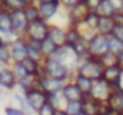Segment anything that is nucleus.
<instances>
[{"label": "nucleus", "instance_id": "nucleus-28", "mask_svg": "<svg viewBox=\"0 0 123 115\" xmlns=\"http://www.w3.org/2000/svg\"><path fill=\"white\" fill-rule=\"evenodd\" d=\"M3 9L7 11H16V10H23L27 6L26 0H1Z\"/></svg>", "mask_w": 123, "mask_h": 115}, {"label": "nucleus", "instance_id": "nucleus-47", "mask_svg": "<svg viewBox=\"0 0 123 115\" xmlns=\"http://www.w3.org/2000/svg\"><path fill=\"white\" fill-rule=\"evenodd\" d=\"M112 19L115 24H123V11H115Z\"/></svg>", "mask_w": 123, "mask_h": 115}, {"label": "nucleus", "instance_id": "nucleus-37", "mask_svg": "<svg viewBox=\"0 0 123 115\" xmlns=\"http://www.w3.org/2000/svg\"><path fill=\"white\" fill-rule=\"evenodd\" d=\"M49 102H50L56 110H63V107H64V104H66V99L63 98L62 92H56V94L49 95Z\"/></svg>", "mask_w": 123, "mask_h": 115}, {"label": "nucleus", "instance_id": "nucleus-26", "mask_svg": "<svg viewBox=\"0 0 123 115\" xmlns=\"http://www.w3.org/2000/svg\"><path fill=\"white\" fill-rule=\"evenodd\" d=\"M113 27H115V23H113L112 17H100L99 26H97V33L103 34V36H110Z\"/></svg>", "mask_w": 123, "mask_h": 115}, {"label": "nucleus", "instance_id": "nucleus-35", "mask_svg": "<svg viewBox=\"0 0 123 115\" xmlns=\"http://www.w3.org/2000/svg\"><path fill=\"white\" fill-rule=\"evenodd\" d=\"M12 29V19H10V11L1 10L0 11V31H7Z\"/></svg>", "mask_w": 123, "mask_h": 115}, {"label": "nucleus", "instance_id": "nucleus-29", "mask_svg": "<svg viewBox=\"0 0 123 115\" xmlns=\"http://www.w3.org/2000/svg\"><path fill=\"white\" fill-rule=\"evenodd\" d=\"M80 33L76 26H67L66 27V46H73L80 40Z\"/></svg>", "mask_w": 123, "mask_h": 115}, {"label": "nucleus", "instance_id": "nucleus-10", "mask_svg": "<svg viewBox=\"0 0 123 115\" xmlns=\"http://www.w3.org/2000/svg\"><path fill=\"white\" fill-rule=\"evenodd\" d=\"M0 88L4 92H13L14 89H17V78L13 73V70L9 67H6L1 73H0Z\"/></svg>", "mask_w": 123, "mask_h": 115}, {"label": "nucleus", "instance_id": "nucleus-39", "mask_svg": "<svg viewBox=\"0 0 123 115\" xmlns=\"http://www.w3.org/2000/svg\"><path fill=\"white\" fill-rule=\"evenodd\" d=\"M10 68L13 70V73H14V75H16L17 81H19V80H22V78H25L26 75H29V74L26 73V70H25V67H23V64H22V63H13V64L10 65Z\"/></svg>", "mask_w": 123, "mask_h": 115}, {"label": "nucleus", "instance_id": "nucleus-12", "mask_svg": "<svg viewBox=\"0 0 123 115\" xmlns=\"http://www.w3.org/2000/svg\"><path fill=\"white\" fill-rule=\"evenodd\" d=\"M10 19H12V29L14 30L19 36L25 37L26 30L29 26V21L25 16L23 10H16V11H10Z\"/></svg>", "mask_w": 123, "mask_h": 115}, {"label": "nucleus", "instance_id": "nucleus-18", "mask_svg": "<svg viewBox=\"0 0 123 115\" xmlns=\"http://www.w3.org/2000/svg\"><path fill=\"white\" fill-rule=\"evenodd\" d=\"M106 104L112 111L123 114V91H112V94L106 99Z\"/></svg>", "mask_w": 123, "mask_h": 115}, {"label": "nucleus", "instance_id": "nucleus-41", "mask_svg": "<svg viewBox=\"0 0 123 115\" xmlns=\"http://www.w3.org/2000/svg\"><path fill=\"white\" fill-rule=\"evenodd\" d=\"M110 36L115 37L116 40H119L120 43H123V24H115Z\"/></svg>", "mask_w": 123, "mask_h": 115}, {"label": "nucleus", "instance_id": "nucleus-52", "mask_svg": "<svg viewBox=\"0 0 123 115\" xmlns=\"http://www.w3.org/2000/svg\"><path fill=\"white\" fill-rule=\"evenodd\" d=\"M6 67H7V65H4L3 63H0V73H1V71H3V70L6 68Z\"/></svg>", "mask_w": 123, "mask_h": 115}, {"label": "nucleus", "instance_id": "nucleus-4", "mask_svg": "<svg viewBox=\"0 0 123 115\" xmlns=\"http://www.w3.org/2000/svg\"><path fill=\"white\" fill-rule=\"evenodd\" d=\"M53 57L56 58L57 61H60L64 67H67L72 73H74V70H76V67H77V64L80 61L77 58V56L74 54V51L72 50L70 46H62V47H59Z\"/></svg>", "mask_w": 123, "mask_h": 115}, {"label": "nucleus", "instance_id": "nucleus-6", "mask_svg": "<svg viewBox=\"0 0 123 115\" xmlns=\"http://www.w3.org/2000/svg\"><path fill=\"white\" fill-rule=\"evenodd\" d=\"M109 51V36H103L96 33L94 37L89 41V53L90 57L99 58L102 54Z\"/></svg>", "mask_w": 123, "mask_h": 115}, {"label": "nucleus", "instance_id": "nucleus-14", "mask_svg": "<svg viewBox=\"0 0 123 115\" xmlns=\"http://www.w3.org/2000/svg\"><path fill=\"white\" fill-rule=\"evenodd\" d=\"M7 105H12V107H16L19 110H22L26 115H34V112L31 111V108L29 107L27 101H26V97L22 91L19 89H14L13 92H10V97H9V104Z\"/></svg>", "mask_w": 123, "mask_h": 115}, {"label": "nucleus", "instance_id": "nucleus-19", "mask_svg": "<svg viewBox=\"0 0 123 115\" xmlns=\"http://www.w3.org/2000/svg\"><path fill=\"white\" fill-rule=\"evenodd\" d=\"M72 81L77 85V88L82 91V94L85 97H87L90 94V89H92V85H93V80L82 75V74H77V73H73L72 75Z\"/></svg>", "mask_w": 123, "mask_h": 115}, {"label": "nucleus", "instance_id": "nucleus-5", "mask_svg": "<svg viewBox=\"0 0 123 115\" xmlns=\"http://www.w3.org/2000/svg\"><path fill=\"white\" fill-rule=\"evenodd\" d=\"M23 94H25V97H26V101H27L29 107L31 108V111H33L34 114H36V111H37L43 104H46V102L49 101V95H47L43 89H40L39 87L31 88V89L23 92Z\"/></svg>", "mask_w": 123, "mask_h": 115}, {"label": "nucleus", "instance_id": "nucleus-51", "mask_svg": "<svg viewBox=\"0 0 123 115\" xmlns=\"http://www.w3.org/2000/svg\"><path fill=\"white\" fill-rule=\"evenodd\" d=\"M4 94H6V92L0 88V102H1V99H3V97H4Z\"/></svg>", "mask_w": 123, "mask_h": 115}, {"label": "nucleus", "instance_id": "nucleus-2", "mask_svg": "<svg viewBox=\"0 0 123 115\" xmlns=\"http://www.w3.org/2000/svg\"><path fill=\"white\" fill-rule=\"evenodd\" d=\"M102 71H103V67L99 61V58L96 57H87L80 60L76 70H74V73L82 74V75H85L90 80L102 78Z\"/></svg>", "mask_w": 123, "mask_h": 115}, {"label": "nucleus", "instance_id": "nucleus-42", "mask_svg": "<svg viewBox=\"0 0 123 115\" xmlns=\"http://www.w3.org/2000/svg\"><path fill=\"white\" fill-rule=\"evenodd\" d=\"M82 3L85 4V7L89 11H96V9L99 7V4L102 3V0H82Z\"/></svg>", "mask_w": 123, "mask_h": 115}, {"label": "nucleus", "instance_id": "nucleus-25", "mask_svg": "<svg viewBox=\"0 0 123 115\" xmlns=\"http://www.w3.org/2000/svg\"><path fill=\"white\" fill-rule=\"evenodd\" d=\"M57 48H59V47H57L49 37H46L44 40L40 41V51H42V54H43L44 58L46 57H53Z\"/></svg>", "mask_w": 123, "mask_h": 115}, {"label": "nucleus", "instance_id": "nucleus-56", "mask_svg": "<svg viewBox=\"0 0 123 115\" xmlns=\"http://www.w3.org/2000/svg\"><path fill=\"white\" fill-rule=\"evenodd\" d=\"M120 115H123V114H120Z\"/></svg>", "mask_w": 123, "mask_h": 115}, {"label": "nucleus", "instance_id": "nucleus-24", "mask_svg": "<svg viewBox=\"0 0 123 115\" xmlns=\"http://www.w3.org/2000/svg\"><path fill=\"white\" fill-rule=\"evenodd\" d=\"M22 64H23V67H25V70H26V73L29 75H36V77L40 75V73H42V63L30 60V58H26V60L22 61Z\"/></svg>", "mask_w": 123, "mask_h": 115}, {"label": "nucleus", "instance_id": "nucleus-45", "mask_svg": "<svg viewBox=\"0 0 123 115\" xmlns=\"http://www.w3.org/2000/svg\"><path fill=\"white\" fill-rule=\"evenodd\" d=\"M99 115H120V114H117V112L112 111V110L107 107V104H106V102H102V105H100V112H99Z\"/></svg>", "mask_w": 123, "mask_h": 115}, {"label": "nucleus", "instance_id": "nucleus-40", "mask_svg": "<svg viewBox=\"0 0 123 115\" xmlns=\"http://www.w3.org/2000/svg\"><path fill=\"white\" fill-rule=\"evenodd\" d=\"M55 112H56V108L47 101L46 104H43V105L36 111V114L34 115H55Z\"/></svg>", "mask_w": 123, "mask_h": 115}, {"label": "nucleus", "instance_id": "nucleus-8", "mask_svg": "<svg viewBox=\"0 0 123 115\" xmlns=\"http://www.w3.org/2000/svg\"><path fill=\"white\" fill-rule=\"evenodd\" d=\"M10 57L13 63H22L27 58V41L25 37H19L13 44H10Z\"/></svg>", "mask_w": 123, "mask_h": 115}, {"label": "nucleus", "instance_id": "nucleus-50", "mask_svg": "<svg viewBox=\"0 0 123 115\" xmlns=\"http://www.w3.org/2000/svg\"><path fill=\"white\" fill-rule=\"evenodd\" d=\"M55 115H67V114L64 112V110H56V112H55Z\"/></svg>", "mask_w": 123, "mask_h": 115}, {"label": "nucleus", "instance_id": "nucleus-13", "mask_svg": "<svg viewBox=\"0 0 123 115\" xmlns=\"http://www.w3.org/2000/svg\"><path fill=\"white\" fill-rule=\"evenodd\" d=\"M63 84H64V81L52 78V77H46V75H40L39 77V88L43 89L47 95L60 92L62 88H63Z\"/></svg>", "mask_w": 123, "mask_h": 115}, {"label": "nucleus", "instance_id": "nucleus-55", "mask_svg": "<svg viewBox=\"0 0 123 115\" xmlns=\"http://www.w3.org/2000/svg\"><path fill=\"white\" fill-rule=\"evenodd\" d=\"M0 44H1V40H0Z\"/></svg>", "mask_w": 123, "mask_h": 115}, {"label": "nucleus", "instance_id": "nucleus-27", "mask_svg": "<svg viewBox=\"0 0 123 115\" xmlns=\"http://www.w3.org/2000/svg\"><path fill=\"white\" fill-rule=\"evenodd\" d=\"M99 61H100V64H102L103 68H106V67H113V65H120V61H119L117 56L113 54V53H110V51L102 54V56L99 57Z\"/></svg>", "mask_w": 123, "mask_h": 115}, {"label": "nucleus", "instance_id": "nucleus-11", "mask_svg": "<svg viewBox=\"0 0 123 115\" xmlns=\"http://www.w3.org/2000/svg\"><path fill=\"white\" fill-rule=\"evenodd\" d=\"M37 9H39V16H40V19L44 20V21H49V23L57 16V13L62 10L59 1L40 3V4H37Z\"/></svg>", "mask_w": 123, "mask_h": 115}, {"label": "nucleus", "instance_id": "nucleus-16", "mask_svg": "<svg viewBox=\"0 0 123 115\" xmlns=\"http://www.w3.org/2000/svg\"><path fill=\"white\" fill-rule=\"evenodd\" d=\"M122 74V65H113V67H106L102 71V80H105L109 85L113 88H116L119 78Z\"/></svg>", "mask_w": 123, "mask_h": 115}, {"label": "nucleus", "instance_id": "nucleus-32", "mask_svg": "<svg viewBox=\"0 0 123 115\" xmlns=\"http://www.w3.org/2000/svg\"><path fill=\"white\" fill-rule=\"evenodd\" d=\"M99 20H100V16H99L96 11H89V13H87V16H86V17H85V20H83V24H85V26H87L89 29L94 30V31L97 33Z\"/></svg>", "mask_w": 123, "mask_h": 115}, {"label": "nucleus", "instance_id": "nucleus-54", "mask_svg": "<svg viewBox=\"0 0 123 115\" xmlns=\"http://www.w3.org/2000/svg\"><path fill=\"white\" fill-rule=\"evenodd\" d=\"M79 115H85V114H79Z\"/></svg>", "mask_w": 123, "mask_h": 115}, {"label": "nucleus", "instance_id": "nucleus-46", "mask_svg": "<svg viewBox=\"0 0 123 115\" xmlns=\"http://www.w3.org/2000/svg\"><path fill=\"white\" fill-rule=\"evenodd\" d=\"M107 3L113 7L115 11H120L123 6V0H107Z\"/></svg>", "mask_w": 123, "mask_h": 115}, {"label": "nucleus", "instance_id": "nucleus-7", "mask_svg": "<svg viewBox=\"0 0 123 115\" xmlns=\"http://www.w3.org/2000/svg\"><path fill=\"white\" fill-rule=\"evenodd\" d=\"M112 91H113L112 87L109 85L105 80L97 78V80H93L92 89H90V94L87 97H92L93 99H96L99 102H106V99L109 98Z\"/></svg>", "mask_w": 123, "mask_h": 115}, {"label": "nucleus", "instance_id": "nucleus-17", "mask_svg": "<svg viewBox=\"0 0 123 115\" xmlns=\"http://www.w3.org/2000/svg\"><path fill=\"white\" fill-rule=\"evenodd\" d=\"M47 37H49L57 47L66 46V27H62V26H57V24L50 23Z\"/></svg>", "mask_w": 123, "mask_h": 115}, {"label": "nucleus", "instance_id": "nucleus-23", "mask_svg": "<svg viewBox=\"0 0 123 115\" xmlns=\"http://www.w3.org/2000/svg\"><path fill=\"white\" fill-rule=\"evenodd\" d=\"M36 87H39V77H36V75H26L25 78L17 81V89L22 92H26Z\"/></svg>", "mask_w": 123, "mask_h": 115}, {"label": "nucleus", "instance_id": "nucleus-48", "mask_svg": "<svg viewBox=\"0 0 123 115\" xmlns=\"http://www.w3.org/2000/svg\"><path fill=\"white\" fill-rule=\"evenodd\" d=\"M113 91H123V68H122V74H120V78H119V83L116 88H113Z\"/></svg>", "mask_w": 123, "mask_h": 115}, {"label": "nucleus", "instance_id": "nucleus-30", "mask_svg": "<svg viewBox=\"0 0 123 115\" xmlns=\"http://www.w3.org/2000/svg\"><path fill=\"white\" fill-rule=\"evenodd\" d=\"M23 11H25V16H26V19H27L29 23L40 19V16H39V9H37V4H36V3H29V4L23 9Z\"/></svg>", "mask_w": 123, "mask_h": 115}, {"label": "nucleus", "instance_id": "nucleus-36", "mask_svg": "<svg viewBox=\"0 0 123 115\" xmlns=\"http://www.w3.org/2000/svg\"><path fill=\"white\" fill-rule=\"evenodd\" d=\"M0 63L4 65H12V57H10V46L7 44H0Z\"/></svg>", "mask_w": 123, "mask_h": 115}, {"label": "nucleus", "instance_id": "nucleus-21", "mask_svg": "<svg viewBox=\"0 0 123 115\" xmlns=\"http://www.w3.org/2000/svg\"><path fill=\"white\" fill-rule=\"evenodd\" d=\"M26 41H27V58L42 63L44 57H43V54L40 51V41L29 40V38H26Z\"/></svg>", "mask_w": 123, "mask_h": 115}, {"label": "nucleus", "instance_id": "nucleus-49", "mask_svg": "<svg viewBox=\"0 0 123 115\" xmlns=\"http://www.w3.org/2000/svg\"><path fill=\"white\" fill-rule=\"evenodd\" d=\"M52 1H59V0H34L36 4H40V3H52Z\"/></svg>", "mask_w": 123, "mask_h": 115}, {"label": "nucleus", "instance_id": "nucleus-43", "mask_svg": "<svg viewBox=\"0 0 123 115\" xmlns=\"http://www.w3.org/2000/svg\"><path fill=\"white\" fill-rule=\"evenodd\" d=\"M3 112H4V115H26L22 110H19L16 107H12V105H6Z\"/></svg>", "mask_w": 123, "mask_h": 115}, {"label": "nucleus", "instance_id": "nucleus-1", "mask_svg": "<svg viewBox=\"0 0 123 115\" xmlns=\"http://www.w3.org/2000/svg\"><path fill=\"white\" fill-rule=\"evenodd\" d=\"M40 75L52 77V78H56V80H60V81L66 83V81L72 80L73 73L67 67H64L60 61H57L55 57H46L42 61V73H40Z\"/></svg>", "mask_w": 123, "mask_h": 115}, {"label": "nucleus", "instance_id": "nucleus-38", "mask_svg": "<svg viewBox=\"0 0 123 115\" xmlns=\"http://www.w3.org/2000/svg\"><path fill=\"white\" fill-rule=\"evenodd\" d=\"M77 30H79V33H80V37L83 38V40H86V41H90L93 37H94V34H96V31L92 29H89L87 26H85L83 23H80L79 26H76Z\"/></svg>", "mask_w": 123, "mask_h": 115}, {"label": "nucleus", "instance_id": "nucleus-3", "mask_svg": "<svg viewBox=\"0 0 123 115\" xmlns=\"http://www.w3.org/2000/svg\"><path fill=\"white\" fill-rule=\"evenodd\" d=\"M49 27H50V23L49 21H44L42 19L39 20H34L29 23L27 30H26V34H25V38H29V40H36V41H42L47 37L49 34Z\"/></svg>", "mask_w": 123, "mask_h": 115}, {"label": "nucleus", "instance_id": "nucleus-34", "mask_svg": "<svg viewBox=\"0 0 123 115\" xmlns=\"http://www.w3.org/2000/svg\"><path fill=\"white\" fill-rule=\"evenodd\" d=\"M19 37H22V36H19L14 30H7V31H0V40H1V43L3 44H7V46H10V44H13Z\"/></svg>", "mask_w": 123, "mask_h": 115}, {"label": "nucleus", "instance_id": "nucleus-20", "mask_svg": "<svg viewBox=\"0 0 123 115\" xmlns=\"http://www.w3.org/2000/svg\"><path fill=\"white\" fill-rule=\"evenodd\" d=\"M102 102L93 99L92 97H85L82 99V114L85 115H99Z\"/></svg>", "mask_w": 123, "mask_h": 115}, {"label": "nucleus", "instance_id": "nucleus-44", "mask_svg": "<svg viewBox=\"0 0 123 115\" xmlns=\"http://www.w3.org/2000/svg\"><path fill=\"white\" fill-rule=\"evenodd\" d=\"M82 0H59V3H60V7L63 10H69L70 7H73V6H76V4H79Z\"/></svg>", "mask_w": 123, "mask_h": 115}, {"label": "nucleus", "instance_id": "nucleus-15", "mask_svg": "<svg viewBox=\"0 0 123 115\" xmlns=\"http://www.w3.org/2000/svg\"><path fill=\"white\" fill-rule=\"evenodd\" d=\"M60 92H62V95H63V98L66 99V102L67 101H82L85 98V95L82 94V91L77 88V85L72 80H69V81H66L63 84V88H62Z\"/></svg>", "mask_w": 123, "mask_h": 115}, {"label": "nucleus", "instance_id": "nucleus-53", "mask_svg": "<svg viewBox=\"0 0 123 115\" xmlns=\"http://www.w3.org/2000/svg\"><path fill=\"white\" fill-rule=\"evenodd\" d=\"M120 11H123V6H122V10H120Z\"/></svg>", "mask_w": 123, "mask_h": 115}, {"label": "nucleus", "instance_id": "nucleus-22", "mask_svg": "<svg viewBox=\"0 0 123 115\" xmlns=\"http://www.w3.org/2000/svg\"><path fill=\"white\" fill-rule=\"evenodd\" d=\"M72 50L74 51V54L77 56L79 60H83V58L90 57V53H89V41L80 38L77 43H74L73 46H70Z\"/></svg>", "mask_w": 123, "mask_h": 115}, {"label": "nucleus", "instance_id": "nucleus-9", "mask_svg": "<svg viewBox=\"0 0 123 115\" xmlns=\"http://www.w3.org/2000/svg\"><path fill=\"white\" fill-rule=\"evenodd\" d=\"M89 10L85 7V4L80 1L79 4L70 7L69 10H66V14H67V23L69 26H79L80 23H83L85 17L87 16Z\"/></svg>", "mask_w": 123, "mask_h": 115}, {"label": "nucleus", "instance_id": "nucleus-31", "mask_svg": "<svg viewBox=\"0 0 123 115\" xmlns=\"http://www.w3.org/2000/svg\"><path fill=\"white\" fill-rule=\"evenodd\" d=\"M67 115H79L82 114V101H67L63 107Z\"/></svg>", "mask_w": 123, "mask_h": 115}, {"label": "nucleus", "instance_id": "nucleus-33", "mask_svg": "<svg viewBox=\"0 0 123 115\" xmlns=\"http://www.w3.org/2000/svg\"><path fill=\"white\" fill-rule=\"evenodd\" d=\"M96 13L100 16V17H112L115 10L113 7L107 3V0H102V3L99 4V7L96 9Z\"/></svg>", "mask_w": 123, "mask_h": 115}]
</instances>
